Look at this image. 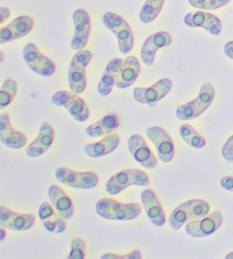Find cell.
<instances>
[{
    "label": "cell",
    "instance_id": "cell-38",
    "mask_svg": "<svg viewBox=\"0 0 233 259\" xmlns=\"http://www.w3.org/2000/svg\"><path fill=\"white\" fill-rule=\"evenodd\" d=\"M5 236H6L5 227H2V229H0V241H3L4 239H5Z\"/></svg>",
    "mask_w": 233,
    "mask_h": 259
},
{
    "label": "cell",
    "instance_id": "cell-26",
    "mask_svg": "<svg viewBox=\"0 0 233 259\" xmlns=\"http://www.w3.org/2000/svg\"><path fill=\"white\" fill-rule=\"evenodd\" d=\"M122 64L123 60L121 59H113L107 64L104 73H102L99 82H98V93L101 96H108L111 91H113V87L116 82V79L119 77Z\"/></svg>",
    "mask_w": 233,
    "mask_h": 259
},
{
    "label": "cell",
    "instance_id": "cell-25",
    "mask_svg": "<svg viewBox=\"0 0 233 259\" xmlns=\"http://www.w3.org/2000/svg\"><path fill=\"white\" fill-rule=\"evenodd\" d=\"M120 144V136L115 133L107 134L101 138L99 142L91 143L84 147L88 157L90 158H100L111 153V152L118 149Z\"/></svg>",
    "mask_w": 233,
    "mask_h": 259
},
{
    "label": "cell",
    "instance_id": "cell-3",
    "mask_svg": "<svg viewBox=\"0 0 233 259\" xmlns=\"http://www.w3.org/2000/svg\"><path fill=\"white\" fill-rule=\"evenodd\" d=\"M102 22L110 32H113L119 42V49L122 54H128L133 49L134 38L130 24L122 16L115 13H105L102 16Z\"/></svg>",
    "mask_w": 233,
    "mask_h": 259
},
{
    "label": "cell",
    "instance_id": "cell-28",
    "mask_svg": "<svg viewBox=\"0 0 233 259\" xmlns=\"http://www.w3.org/2000/svg\"><path fill=\"white\" fill-rule=\"evenodd\" d=\"M165 0H146L139 14V19L142 23L148 24L157 19L158 14L162 11Z\"/></svg>",
    "mask_w": 233,
    "mask_h": 259
},
{
    "label": "cell",
    "instance_id": "cell-18",
    "mask_svg": "<svg viewBox=\"0 0 233 259\" xmlns=\"http://www.w3.org/2000/svg\"><path fill=\"white\" fill-rule=\"evenodd\" d=\"M35 223L33 213H17L5 207H0V225L12 231H28Z\"/></svg>",
    "mask_w": 233,
    "mask_h": 259
},
{
    "label": "cell",
    "instance_id": "cell-20",
    "mask_svg": "<svg viewBox=\"0 0 233 259\" xmlns=\"http://www.w3.org/2000/svg\"><path fill=\"white\" fill-rule=\"evenodd\" d=\"M55 140V131L48 122H42L37 138L28 145L25 153L30 158H38L50 149Z\"/></svg>",
    "mask_w": 233,
    "mask_h": 259
},
{
    "label": "cell",
    "instance_id": "cell-37",
    "mask_svg": "<svg viewBox=\"0 0 233 259\" xmlns=\"http://www.w3.org/2000/svg\"><path fill=\"white\" fill-rule=\"evenodd\" d=\"M224 53L228 57V59L233 60V41H228L224 46Z\"/></svg>",
    "mask_w": 233,
    "mask_h": 259
},
{
    "label": "cell",
    "instance_id": "cell-15",
    "mask_svg": "<svg viewBox=\"0 0 233 259\" xmlns=\"http://www.w3.org/2000/svg\"><path fill=\"white\" fill-rule=\"evenodd\" d=\"M128 149L133 159L143 168L152 169L157 166V159L146 141L139 134H134L128 141Z\"/></svg>",
    "mask_w": 233,
    "mask_h": 259
},
{
    "label": "cell",
    "instance_id": "cell-8",
    "mask_svg": "<svg viewBox=\"0 0 233 259\" xmlns=\"http://www.w3.org/2000/svg\"><path fill=\"white\" fill-rule=\"evenodd\" d=\"M58 182L66 186L80 190H90L98 185V176L91 171H76L70 168L61 167L55 171Z\"/></svg>",
    "mask_w": 233,
    "mask_h": 259
},
{
    "label": "cell",
    "instance_id": "cell-7",
    "mask_svg": "<svg viewBox=\"0 0 233 259\" xmlns=\"http://www.w3.org/2000/svg\"><path fill=\"white\" fill-rule=\"evenodd\" d=\"M51 102L57 106L65 108L76 121L84 122L90 117V111L87 103L76 93L66 91L57 92L52 95Z\"/></svg>",
    "mask_w": 233,
    "mask_h": 259
},
{
    "label": "cell",
    "instance_id": "cell-12",
    "mask_svg": "<svg viewBox=\"0 0 233 259\" xmlns=\"http://www.w3.org/2000/svg\"><path fill=\"white\" fill-rule=\"evenodd\" d=\"M74 34L71 41V47L74 51H81L87 46L91 33V20L88 12L79 8L73 13Z\"/></svg>",
    "mask_w": 233,
    "mask_h": 259
},
{
    "label": "cell",
    "instance_id": "cell-36",
    "mask_svg": "<svg viewBox=\"0 0 233 259\" xmlns=\"http://www.w3.org/2000/svg\"><path fill=\"white\" fill-rule=\"evenodd\" d=\"M0 14H2V20L0 24H4L11 17V11L7 7H0Z\"/></svg>",
    "mask_w": 233,
    "mask_h": 259
},
{
    "label": "cell",
    "instance_id": "cell-21",
    "mask_svg": "<svg viewBox=\"0 0 233 259\" xmlns=\"http://www.w3.org/2000/svg\"><path fill=\"white\" fill-rule=\"evenodd\" d=\"M141 202L145 208L147 217L155 226L160 227L166 222L164 209L162 208L157 194L151 190H145L141 193Z\"/></svg>",
    "mask_w": 233,
    "mask_h": 259
},
{
    "label": "cell",
    "instance_id": "cell-11",
    "mask_svg": "<svg viewBox=\"0 0 233 259\" xmlns=\"http://www.w3.org/2000/svg\"><path fill=\"white\" fill-rule=\"evenodd\" d=\"M172 87V80L164 78L148 88H136L133 91V98L141 104L154 106L156 103L159 102L171 92Z\"/></svg>",
    "mask_w": 233,
    "mask_h": 259
},
{
    "label": "cell",
    "instance_id": "cell-34",
    "mask_svg": "<svg viewBox=\"0 0 233 259\" xmlns=\"http://www.w3.org/2000/svg\"><path fill=\"white\" fill-rule=\"evenodd\" d=\"M222 155L227 162H233V135L224 143L222 147Z\"/></svg>",
    "mask_w": 233,
    "mask_h": 259
},
{
    "label": "cell",
    "instance_id": "cell-40",
    "mask_svg": "<svg viewBox=\"0 0 233 259\" xmlns=\"http://www.w3.org/2000/svg\"><path fill=\"white\" fill-rule=\"evenodd\" d=\"M0 62H4V54H3V52H0Z\"/></svg>",
    "mask_w": 233,
    "mask_h": 259
},
{
    "label": "cell",
    "instance_id": "cell-1",
    "mask_svg": "<svg viewBox=\"0 0 233 259\" xmlns=\"http://www.w3.org/2000/svg\"><path fill=\"white\" fill-rule=\"evenodd\" d=\"M96 212L108 221H132L141 213V205L138 203H122L113 199L104 198L96 203Z\"/></svg>",
    "mask_w": 233,
    "mask_h": 259
},
{
    "label": "cell",
    "instance_id": "cell-13",
    "mask_svg": "<svg viewBox=\"0 0 233 259\" xmlns=\"http://www.w3.org/2000/svg\"><path fill=\"white\" fill-rule=\"evenodd\" d=\"M146 135L154 143L160 161L164 163L171 162L174 158L176 149H174V143L167 132L163 128L155 126L148 128Z\"/></svg>",
    "mask_w": 233,
    "mask_h": 259
},
{
    "label": "cell",
    "instance_id": "cell-39",
    "mask_svg": "<svg viewBox=\"0 0 233 259\" xmlns=\"http://www.w3.org/2000/svg\"><path fill=\"white\" fill-rule=\"evenodd\" d=\"M225 258H226V259H233V251L230 252V253H227L226 256H225Z\"/></svg>",
    "mask_w": 233,
    "mask_h": 259
},
{
    "label": "cell",
    "instance_id": "cell-6",
    "mask_svg": "<svg viewBox=\"0 0 233 259\" xmlns=\"http://www.w3.org/2000/svg\"><path fill=\"white\" fill-rule=\"evenodd\" d=\"M149 184V176L140 169H127L109 178L106 184V192L109 195H116L127 190L129 186H147Z\"/></svg>",
    "mask_w": 233,
    "mask_h": 259
},
{
    "label": "cell",
    "instance_id": "cell-14",
    "mask_svg": "<svg viewBox=\"0 0 233 259\" xmlns=\"http://www.w3.org/2000/svg\"><path fill=\"white\" fill-rule=\"evenodd\" d=\"M33 19L28 15L16 17L0 29V44H7L28 35L33 28Z\"/></svg>",
    "mask_w": 233,
    "mask_h": 259
},
{
    "label": "cell",
    "instance_id": "cell-10",
    "mask_svg": "<svg viewBox=\"0 0 233 259\" xmlns=\"http://www.w3.org/2000/svg\"><path fill=\"white\" fill-rule=\"evenodd\" d=\"M223 223V216L219 211L208 213L203 218L191 220L186 224V232L192 238H205L215 233Z\"/></svg>",
    "mask_w": 233,
    "mask_h": 259
},
{
    "label": "cell",
    "instance_id": "cell-29",
    "mask_svg": "<svg viewBox=\"0 0 233 259\" xmlns=\"http://www.w3.org/2000/svg\"><path fill=\"white\" fill-rule=\"evenodd\" d=\"M180 136L188 145L194 147V149H203L206 145L205 138L196 131V129L190 126V124H182L180 127Z\"/></svg>",
    "mask_w": 233,
    "mask_h": 259
},
{
    "label": "cell",
    "instance_id": "cell-33",
    "mask_svg": "<svg viewBox=\"0 0 233 259\" xmlns=\"http://www.w3.org/2000/svg\"><path fill=\"white\" fill-rule=\"evenodd\" d=\"M141 252L139 250L129 252L128 254H115V253H105L101 256V259H141Z\"/></svg>",
    "mask_w": 233,
    "mask_h": 259
},
{
    "label": "cell",
    "instance_id": "cell-2",
    "mask_svg": "<svg viewBox=\"0 0 233 259\" xmlns=\"http://www.w3.org/2000/svg\"><path fill=\"white\" fill-rule=\"evenodd\" d=\"M209 204L203 200H190L178 205L169 216V226L173 231L180 230L191 220L203 218L209 213Z\"/></svg>",
    "mask_w": 233,
    "mask_h": 259
},
{
    "label": "cell",
    "instance_id": "cell-27",
    "mask_svg": "<svg viewBox=\"0 0 233 259\" xmlns=\"http://www.w3.org/2000/svg\"><path fill=\"white\" fill-rule=\"evenodd\" d=\"M120 127V120L116 114L105 115L99 121L88 126L86 132L87 135L90 137H100L105 136L107 134L113 133Z\"/></svg>",
    "mask_w": 233,
    "mask_h": 259
},
{
    "label": "cell",
    "instance_id": "cell-35",
    "mask_svg": "<svg viewBox=\"0 0 233 259\" xmlns=\"http://www.w3.org/2000/svg\"><path fill=\"white\" fill-rule=\"evenodd\" d=\"M221 186L224 190L228 192H233V176H225L221 180Z\"/></svg>",
    "mask_w": 233,
    "mask_h": 259
},
{
    "label": "cell",
    "instance_id": "cell-23",
    "mask_svg": "<svg viewBox=\"0 0 233 259\" xmlns=\"http://www.w3.org/2000/svg\"><path fill=\"white\" fill-rule=\"evenodd\" d=\"M55 210L52 203L43 202L40 205L38 216L47 231L51 233H62L66 230V223L64 218L56 213L57 211L55 212Z\"/></svg>",
    "mask_w": 233,
    "mask_h": 259
},
{
    "label": "cell",
    "instance_id": "cell-19",
    "mask_svg": "<svg viewBox=\"0 0 233 259\" xmlns=\"http://www.w3.org/2000/svg\"><path fill=\"white\" fill-rule=\"evenodd\" d=\"M0 141L11 149H22L28 143V138L22 132L12 126L10 115L0 114Z\"/></svg>",
    "mask_w": 233,
    "mask_h": 259
},
{
    "label": "cell",
    "instance_id": "cell-24",
    "mask_svg": "<svg viewBox=\"0 0 233 259\" xmlns=\"http://www.w3.org/2000/svg\"><path fill=\"white\" fill-rule=\"evenodd\" d=\"M140 62L138 61L137 57L128 56L123 61L122 68L120 70L119 77L116 79L115 86L120 89H125L136 82V80L140 73Z\"/></svg>",
    "mask_w": 233,
    "mask_h": 259
},
{
    "label": "cell",
    "instance_id": "cell-4",
    "mask_svg": "<svg viewBox=\"0 0 233 259\" xmlns=\"http://www.w3.org/2000/svg\"><path fill=\"white\" fill-rule=\"evenodd\" d=\"M215 91L214 87L209 82H205L200 88L199 95L195 100L179 106L177 109V117L179 120H188L198 118L207 110L214 101Z\"/></svg>",
    "mask_w": 233,
    "mask_h": 259
},
{
    "label": "cell",
    "instance_id": "cell-32",
    "mask_svg": "<svg viewBox=\"0 0 233 259\" xmlns=\"http://www.w3.org/2000/svg\"><path fill=\"white\" fill-rule=\"evenodd\" d=\"M87 254V244L83 240L75 238L72 240L71 252L69 254L70 259H83Z\"/></svg>",
    "mask_w": 233,
    "mask_h": 259
},
{
    "label": "cell",
    "instance_id": "cell-9",
    "mask_svg": "<svg viewBox=\"0 0 233 259\" xmlns=\"http://www.w3.org/2000/svg\"><path fill=\"white\" fill-rule=\"evenodd\" d=\"M23 59L26 65L39 75L50 77L56 72V65L53 62L43 55L34 44L29 42L23 48Z\"/></svg>",
    "mask_w": 233,
    "mask_h": 259
},
{
    "label": "cell",
    "instance_id": "cell-30",
    "mask_svg": "<svg viewBox=\"0 0 233 259\" xmlns=\"http://www.w3.org/2000/svg\"><path fill=\"white\" fill-rule=\"evenodd\" d=\"M17 83L12 78H7L0 89V109H5L16 96Z\"/></svg>",
    "mask_w": 233,
    "mask_h": 259
},
{
    "label": "cell",
    "instance_id": "cell-22",
    "mask_svg": "<svg viewBox=\"0 0 233 259\" xmlns=\"http://www.w3.org/2000/svg\"><path fill=\"white\" fill-rule=\"evenodd\" d=\"M48 195L58 215L65 221L71 220L74 212V205L69 194L61 186L51 185L48 190Z\"/></svg>",
    "mask_w": 233,
    "mask_h": 259
},
{
    "label": "cell",
    "instance_id": "cell-17",
    "mask_svg": "<svg viewBox=\"0 0 233 259\" xmlns=\"http://www.w3.org/2000/svg\"><path fill=\"white\" fill-rule=\"evenodd\" d=\"M172 44V35L165 31H159L148 37L143 42L140 52L141 61L146 65H152L158 49L168 47Z\"/></svg>",
    "mask_w": 233,
    "mask_h": 259
},
{
    "label": "cell",
    "instance_id": "cell-16",
    "mask_svg": "<svg viewBox=\"0 0 233 259\" xmlns=\"http://www.w3.org/2000/svg\"><path fill=\"white\" fill-rule=\"evenodd\" d=\"M185 24L190 28H203L213 35H219L222 32L221 20L207 11L189 13L185 16Z\"/></svg>",
    "mask_w": 233,
    "mask_h": 259
},
{
    "label": "cell",
    "instance_id": "cell-5",
    "mask_svg": "<svg viewBox=\"0 0 233 259\" xmlns=\"http://www.w3.org/2000/svg\"><path fill=\"white\" fill-rule=\"evenodd\" d=\"M92 60V54L86 49L78 51L71 61L69 69V84L71 91L81 94L86 91L87 75L86 69Z\"/></svg>",
    "mask_w": 233,
    "mask_h": 259
},
{
    "label": "cell",
    "instance_id": "cell-31",
    "mask_svg": "<svg viewBox=\"0 0 233 259\" xmlns=\"http://www.w3.org/2000/svg\"><path fill=\"white\" fill-rule=\"evenodd\" d=\"M192 7L203 11H216L227 5L230 0H188Z\"/></svg>",
    "mask_w": 233,
    "mask_h": 259
}]
</instances>
